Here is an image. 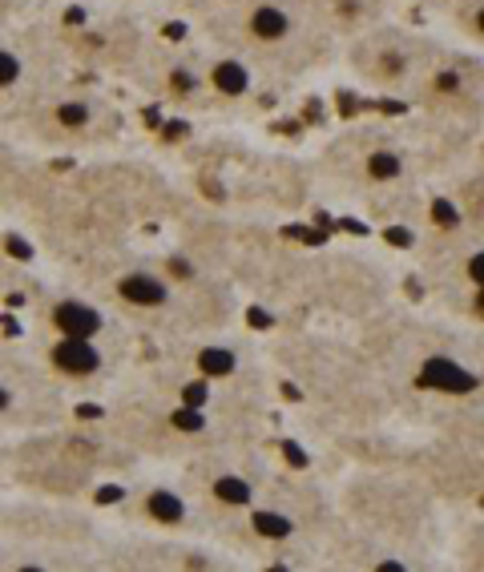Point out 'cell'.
Returning <instances> with one entry per match:
<instances>
[{"label": "cell", "instance_id": "1", "mask_svg": "<svg viewBox=\"0 0 484 572\" xmlns=\"http://www.w3.org/2000/svg\"><path fill=\"white\" fill-rule=\"evenodd\" d=\"M49 363L57 367L60 375H69V379H89L93 371L101 367V351L93 347V339H65L60 334L57 343L49 347Z\"/></svg>", "mask_w": 484, "mask_h": 572}, {"label": "cell", "instance_id": "2", "mask_svg": "<svg viewBox=\"0 0 484 572\" xmlns=\"http://www.w3.org/2000/svg\"><path fill=\"white\" fill-rule=\"evenodd\" d=\"M420 387L428 391H444V395H472L481 387V379L472 371H464L452 359H428L420 367Z\"/></svg>", "mask_w": 484, "mask_h": 572}, {"label": "cell", "instance_id": "3", "mask_svg": "<svg viewBox=\"0 0 484 572\" xmlns=\"http://www.w3.org/2000/svg\"><path fill=\"white\" fill-rule=\"evenodd\" d=\"M49 319H53V327H57L65 339H93V334L105 327L101 310H97V306H89V302H81V299L57 302Z\"/></svg>", "mask_w": 484, "mask_h": 572}, {"label": "cell", "instance_id": "4", "mask_svg": "<svg viewBox=\"0 0 484 572\" xmlns=\"http://www.w3.org/2000/svg\"><path fill=\"white\" fill-rule=\"evenodd\" d=\"M118 295L125 302H133V306H162V302L170 299V286H166L157 274L133 271V274H125V278L118 282Z\"/></svg>", "mask_w": 484, "mask_h": 572}, {"label": "cell", "instance_id": "5", "mask_svg": "<svg viewBox=\"0 0 484 572\" xmlns=\"http://www.w3.org/2000/svg\"><path fill=\"white\" fill-rule=\"evenodd\" d=\"M246 29H250V36H258V41H283L291 32V16L283 8H274V4H258L250 12Z\"/></svg>", "mask_w": 484, "mask_h": 572}, {"label": "cell", "instance_id": "6", "mask_svg": "<svg viewBox=\"0 0 484 572\" xmlns=\"http://www.w3.org/2000/svg\"><path fill=\"white\" fill-rule=\"evenodd\" d=\"M142 512L157 520V524H182L186 520V504H182L178 492H170V488H153L150 496L142 500Z\"/></svg>", "mask_w": 484, "mask_h": 572}, {"label": "cell", "instance_id": "7", "mask_svg": "<svg viewBox=\"0 0 484 572\" xmlns=\"http://www.w3.org/2000/svg\"><path fill=\"white\" fill-rule=\"evenodd\" d=\"M250 528H254V536H263V540H287V536L295 532V520L287 512H274V508H254V512H250Z\"/></svg>", "mask_w": 484, "mask_h": 572}, {"label": "cell", "instance_id": "8", "mask_svg": "<svg viewBox=\"0 0 484 572\" xmlns=\"http://www.w3.org/2000/svg\"><path fill=\"white\" fill-rule=\"evenodd\" d=\"M210 85L218 93H226V97H242L246 85H250V77H246L242 60H218V65L210 69Z\"/></svg>", "mask_w": 484, "mask_h": 572}, {"label": "cell", "instance_id": "9", "mask_svg": "<svg viewBox=\"0 0 484 572\" xmlns=\"http://www.w3.org/2000/svg\"><path fill=\"white\" fill-rule=\"evenodd\" d=\"M250 483L242 480V476H218L214 480V500L218 504H226V508H246L250 504Z\"/></svg>", "mask_w": 484, "mask_h": 572}, {"label": "cell", "instance_id": "10", "mask_svg": "<svg viewBox=\"0 0 484 572\" xmlns=\"http://www.w3.org/2000/svg\"><path fill=\"white\" fill-rule=\"evenodd\" d=\"M198 371H202L206 379H226V375L234 371V351H226V347H206V351H198Z\"/></svg>", "mask_w": 484, "mask_h": 572}, {"label": "cell", "instance_id": "11", "mask_svg": "<svg viewBox=\"0 0 484 572\" xmlns=\"http://www.w3.org/2000/svg\"><path fill=\"white\" fill-rule=\"evenodd\" d=\"M367 174H371L375 181H392V178L404 174V157L392 153V150H375L371 157H367Z\"/></svg>", "mask_w": 484, "mask_h": 572}, {"label": "cell", "instance_id": "12", "mask_svg": "<svg viewBox=\"0 0 484 572\" xmlns=\"http://www.w3.org/2000/svg\"><path fill=\"white\" fill-rule=\"evenodd\" d=\"M89 105L85 101H60L57 109H53V121H57L60 129H85L89 125Z\"/></svg>", "mask_w": 484, "mask_h": 572}, {"label": "cell", "instance_id": "13", "mask_svg": "<svg viewBox=\"0 0 484 572\" xmlns=\"http://www.w3.org/2000/svg\"><path fill=\"white\" fill-rule=\"evenodd\" d=\"M170 423H174L178 431H190V435H194V431L206 427V415H202V407H190V403H186V407H178V411L170 415Z\"/></svg>", "mask_w": 484, "mask_h": 572}, {"label": "cell", "instance_id": "14", "mask_svg": "<svg viewBox=\"0 0 484 572\" xmlns=\"http://www.w3.org/2000/svg\"><path fill=\"white\" fill-rule=\"evenodd\" d=\"M432 222H436L440 230H456V226H460V214H456V206H452V202L436 198V202H432Z\"/></svg>", "mask_w": 484, "mask_h": 572}, {"label": "cell", "instance_id": "15", "mask_svg": "<svg viewBox=\"0 0 484 572\" xmlns=\"http://www.w3.org/2000/svg\"><path fill=\"white\" fill-rule=\"evenodd\" d=\"M16 77H21V60H16V53L0 49V89L16 85Z\"/></svg>", "mask_w": 484, "mask_h": 572}, {"label": "cell", "instance_id": "16", "mask_svg": "<svg viewBox=\"0 0 484 572\" xmlns=\"http://www.w3.org/2000/svg\"><path fill=\"white\" fill-rule=\"evenodd\" d=\"M278 448H283V455H287V464H291V468H307V464H311V459H307V452H302L295 439H283Z\"/></svg>", "mask_w": 484, "mask_h": 572}, {"label": "cell", "instance_id": "17", "mask_svg": "<svg viewBox=\"0 0 484 572\" xmlns=\"http://www.w3.org/2000/svg\"><path fill=\"white\" fill-rule=\"evenodd\" d=\"M468 278H472L476 286H484V250L481 254H472V262H468Z\"/></svg>", "mask_w": 484, "mask_h": 572}, {"label": "cell", "instance_id": "18", "mask_svg": "<svg viewBox=\"0 0 484 572\" xmlns=\"http://www.w3.org/2000/svg\"><path fill=\"white\" fill-rule=\"evenodd\" d=\"M170 274H174V278H194V266H190L186 258H170Z\"/></svg>", "mask_w": 484, "mask_h": 572}, {"label": "cell", "instance_id": "19", "mask_svg": "<svg viewBox=\"0 0 484 572\" xmlns=\"http://www.w3.org/2000/svg\"><path fill=\"white\" fill-rule=\"evenodd\" d=\"M388 242H395V246H412V234L399 230V226H392V230H388Z\"/></svg>", "mask_w": 484, "mask_h": 572}, {"label": "cell", "instance_id": "20", "mask_svg": "<svg viewBox=\"0 0 484 572\" xmlns=\"http://www.w3.org/2000/svg\"><path fill=\"white\" fill-rule=\"evenodd\" d=\"M97 500H101V504H118V500H121V488H101V492H97Z\"/></svg>", "mask_w": 484, "mask_h": 572}, {"label": "cell", "instance_id": "21", "mask_svg": "<svg viewBox=\"0 0 484 572\" xmlns=\"http://www.w3.org/2000/svg\"><path fill=\"white\" fill-rule=\"evenodd\" d=\"M371 572H408V564H399V560H380Z\"/></svg>", "mask_w": 484, "mask_h": 572}, {"label": "cell", "instance_id": "22", "mask_svg": "<svg viewBox=\"0 0 484 572\" xmlns=\"http://www.w3.org/2000/svg\"><path fill=\"white\" fill-rule=\"evenodd\" d=\"M8 407H12V391H8V387H4V383H0V415H4V411H8Z\"/></svg>", "mask_w": 484, "mask_h": 572}, {"label": "cell", "instance_id": "23", "mask_svg": "<svg viewBox=\"0 0 484 572\" xmlns=\"http://www.w3.org/2000/svg\"><path fill=\"white\" fill-rule=\"evenodd\" d=\"M174 85H182V89H190L194 81H190V73H174Z\"/></svg>", "mask_w": 484, "mask_h": 572}, {"label": "cell", "instance_id": "24", "mask_svg": "<svg viewBox=\"0 0 484 572\" xmlns=\"http://www.w3.org/2000/svg\"><path fill=\"white\" fill-rule=\"evenodd\" d=\"M16 572H49V569H41V564H21Z\"/></svg>", "mask_w": 484, "mask_h": 572}, {"label": "cell", "instance_id": "25", "mask_svg": "<svg viewBox=\"0 0 484 572\" xmlns=\"http://www.w3.org/2000/svg\"><path fill=\"white\" fill-rule=\"evenodd\" d=\"M476 32H484V8L476 12Z\"/></svg>", "mask_w": 484, "mask_h": 572}, {"label": "cell", "instance_id": "26", "mask_svg": "<svg viewBox=\"0 0 484 572\" xmlns=\"http://www.w3.org/2000/svg\"><path fill=\"white\" fill-rule=\"evenodd\" d=\"M476 306H481V310H484V286H481V299H476Z\"/></svg>", "mask_w": 484, "mask_h": 572}]
</instances>
